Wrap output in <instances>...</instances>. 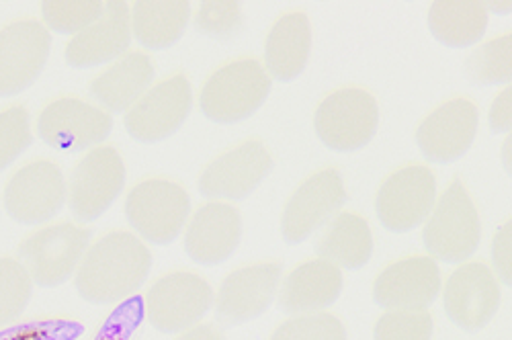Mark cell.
<instances>
[{
	"mask_svg": "<svg viewBox=\"0 0 512 340\" xmlns=\"http://www.w3.org/2000/svg\"><path fill=\"white\" fill-rule=\"evenodd\" d=\"M89 248V230L56 224L37 230L21 242L19 263L39 287H58L76 275Z\"/></svg>",
	"mask_w": 512,
	"mask_h": 340,
	"instance_id": "5b68a950",
	"label": "cell"
},
{
	"mask_svg": "<svg viewBox=\"0 0 512 340\" xmlns=\"http://www.w3.org/2000/svg\"><path fill=\"white\" fill-rule=\"evenodd\" d=\"M273 158L261 142H246L213 160L199 179V191L207 199L240 201L252 195L271 173Z\"/></svg>",
	"mask_w": 512,
	"mask_h": 340,
	"instance_id": "ac0fdd59",
	"label": "cell"
},
{
	"mask_svg": "<svg viewBox=\"0 0 512 340\" xmlns=\"http://www.w3.org/2000/svg\"><path fill=\"white\" fill-rule=\"evenodd\" d=\"M510 148H512V140H510V134H508V138L504 140V144H502V166H504V170L506 173L510 175V170H512V162H510Z\"/></svg>",
	"mask_w": 512,
	"mask_h": 340,
	"instance_id": "74e56055",
	"label": "cell"
},
{
	"mask_svg": "<svg viewBox=\"0 0 512 340\" xmlns=\"http://www.w3.org/2000/svg\"><path fill=\"white\" fill-rule=\"evenodd\" d=\"M343 271L328 261H308L295 267L279 287V308L289 316L328 310L343 293Z\"/></svg>",
	"mask_w": 512,
	"mask_h": 340,
	"instance_id": "7402d4cb",
	"label": "cell"
},
{
	"mask_svg": "<svg viewBox=\"0 0 512 340\" xmlns=\"http://www.w3.org/2000/svg\"><path fill=\"white\" fill-rule=\"evenodd\" d=\"M31 121L25 107H11L0 113V173L31 146Z\"/></svg>",
	"mask_w": 512,
	"mask_h": 340,
	"instance_id": "836d02e7",
	"label": "cell"
},
{
	"mask_svg": "<svg viewBox=\"0 0 512 340\" xmlns=\"http://www.w3.org/2000/svg\"><path fill=\"white\" fill-rule=\"evenodd\" d=\"M312 52V25L308 15L289 13L279 19L265 46V70L279 82H291L300 76Z\"/></svg>",
	"mask_w": 512,
	"mask_h": 340,
	"instance_id": "603a6c76",
	"label": "cell"
},
{
	"mask_svg": "<svg viewBox=\"0 0 512 340\" xmlns=\"http://www.w3.org/2000/svg\"><path fill=\"white\" fill-rule=\"evenodd\" d=\"M193 107L191 84L173 76L152 87L125 113V130L142 144H156L181 130Z\"/></svg>",
	"mask_w": 512,
	"mask_h": 340,
	"instance_id": "8fae6325",
	"label": "cell"
},
{
	"mask_svg": "<svg viewBox=\"0 0 512 340\" xmlns=\"http://www.w3.org/2000/svg\"><path fill=\"white\" fill-rule=\"evenodd\" d=\"M177 340H226V338L218 328L205 324V326H195L187 332H181Z\"/></svg>",
	"mask_w": 512,
	"mask_h": 340,
	"instance_id": "8d00e7d4",
	"label": "cell"
},
{
	"mask_svg": "<svg viewBox=\"0 0 512 340\" xmlns=\"http://www.w3.org/2000/svg\"><path fill=\"white\" fill-rule=\"evenodd\" d=\"M191 17L189 0H140L134 7L132 31L140 46L160 52L185 35Z\"/></svg>",
	"mask_w": 512,
	"mask_h": 340,
	"instance_id": "484cf974",
	"label": "cell"
},
{
	"mask_svg": "<svg viewBox=\"0 0 512 340\" xmlns=\"http://www.w3.org/2000/svg\"><path fill=\"white\" fill-rule=\"evenodd\" d=\"M271 340H347L345 324L328 312L291 316L271 336Z\"/></svg>",
	"mask_w": 512,
	"mask_h": 340,
	"instance_id": "4dcf8cb0",
	"label": "cell"
},
{
	"mask_svg": "<svg viewBox=\"0 0 512 340\" xmlns=\"http://www.w3.org/2000/svg\"><path fill=\"white\" fill-rule=\"evenodd\" d=\"M490 127L496 134H510V130H512V89H510V84L492 103Z\"/></svg>",
	"mask_w": 512,
	"mask_h": 340,
	"instance_id": "d590c367",
	"label": "cell"
},
{
	"mask_svg": "<svg viewBox=\"0 0 512 340\" xmlns=\"http://www.w3.org/2000/svg\"><path fill=\"white\" fill-rule=\"evenodd\" d=\"M132 44V15L127 3H105L103 17L72 37L66 62L72 68L89 70L121 58Z\"/></svg>",
	"mask_w": 512,
	"mask_h": 340,
	"instance_id": "44dd1931",
	"label": "cell"
},
{
	"mask_svg": "<svg viewBox=\"0 0 512 340\" xmlns=\"http://www.w3.org/2000/svg\"><path fill=\"white\" fill-rule=\"evenodd\" d=\"M242 242V216L238 209L213 201L203 205L191 218L185 232L189 259L203 267L224 265Z\"/></svg>",
	"mask_w": 512,
	"mask_h": 340,
	"instance_id": "ffe728a7",
	"label": "cell"
},
{
	"mask_svg": "<svg viewBox=\"0 0 512 340\" xmlns=\"http://www.w3.org/2000/svg\"><path fill=\"white\" fill-rule=\"evenodd\" d=\"M125 187V164L115 148H95L72 170L68 205L80 222L99 220Z\"/></svg>",
	"mask_w": 512,
	"mask_h": 340,
	"instance_id": "9c48e42d",
	"label": "cell"
},
{
	"mask_svg": "<svg viewBox=\"0 0 512 340\" xmlns=\"http://www.w3.org/2000/svg\"><path fill=\"white\" fill-rule=\"evenodd\" d=\"M500 285L490 267L465 263L451 273L445 283L443 304L449 320L465 330H484L500 310Z\"/></svg>",
	"mask_w": 512,
	"mask_h": 340,
	"instance_id": "7c38bea8",
	"label": "cell"
},
{
	"mask_svg": "<svg viewBox=\"0 0 512 340\" xmlns=\"http://www.w3.org/2000/svg\"><path fill=\"white\" fill-rule=\"evenodd\" d=\"M465 76L476 87L510 84L512 78V37L502 35L488 41L465 60Z\"/></svg>",
	"mask_w": 512,
	"mask_h": 340,
	"instance_id": "83f0119b",
	"label": "cell"
},
{
	"mask_svg": "<svg viewBox=\"0 0 512 340\" xmlns=\"http://www.w3.org/2000/svg\"><path fill=\"white\" fill-rule=\"evenodd\" d=\"M441 293V271L431 257L402 259L373 283V300L388 312H424L433 306Z\"/></svg>",
	"mask_w": 512,
	"mask_h": 340,
	"instance_id": "e0dca14e",
	"label": "cell"
},
{
	"mask_svg": "<svg viewBox=\"0 0 512 340\" xmlns=\"http://www.w3.org/2000/svg\"><path fill=\"white\" fill-rule=\"evenodd\" d=\"M488 27V5L480 0H435L429 29L439 44L459 50L476 46Z\"/></svg>",
	"mask_w": 512,
	"mask_h": 340,
	"instance_id": "d4e9b609",
	"label": "cell"
},
{
	"mask_svg": "<svg viewBox=\"0 0 512 340\" xmlns=\"http://www.w3.org/2000/svg\"><path fill=\"white\" fill-rule=\"evenodd\" d=\"M52 52V35L37 21H19L0 31V97L33 87Z\"/></svg>",
	"mask_w": 512,
	"mask_h": 340,
	"instance_id": "5bb4252c",
	"label": "cell"
},
{
	"mask_svg": "<svg viewBox=\"0 0 512 340\" xmlns=\"http://www.w3.org/2000/svg\"><path fill=\"white\" fill-rule=\"evenodd\" d=\"M347 201L345 183L336 170L328 168L310 177L293 193L281 218V234L287 244H302L328 220H332Z\"/></svg>",
	"mask_w": 512,
	"mask_h": 340,
	"instance_id": "9a60e30c",
	"label": "cell"
},
{
	"mask_svg": "<svg viewBox=\"0 0 512 340\" xmlns=\"http://www.w3.org/2000/svg\"><path fill=\"white\" fill-rule=\"evenodd\" d=\"M492 263L494 271L504 285L512 283V226L504 224L492 244Z\"/></svg>",
	"mask_w": 512,
	"mask_h": 340,
	"instance_id": "e575fe53",
	"label": "cell"
},
{
	"mask_svg": "<svg viewBox=\"0 0 512 340\" xmlns=\"http://www.w3.org/2000/svg\"><path fill=\"white\" fill-rule=\"evenodd\" d=\"M154 66L146 54H127L93 80V97L111 113L130 111L152 87Z\"/></svg>",
	"mask_w": 512,
	"mask_h": 340,
	"instance_id": "cb8c5ba5",
	"label": "cell"
},
{
	"mask_svg": "<svg viewBox=\"0 0 512 340\" xmlns=\"http://www.w3.org/2000/svg\"><path fill=\"white\" fill-rule=\"evenodd\" d=\"M377 125V101L361 89L332 93L314 115V130L320 142L334 152L363 150L377 134Z\"/></svg>",
	"mask_w": 512,
	"mask_h": 340,
	"instance_id": "52a82bcc",
	"label": "cell"
},
{
	"mask_svg": "<svg viewBox=\"0 0 512 340\" xmlns=\"http://www.w3.org/2000/svg\"><path fill=\"white\" fill-rule=\"evenodd\" d=\"M197 29L213 39H234L242 29V7L236 0H205L199 7Z\"/></svg>",
	"mask_w": 512,
	"mask_h": 340,
	"instance_id": "d6a6232c",
	"label": "cell"
},
{
	"mask_svg": "<svg viewBox=\"0 0 512 340\" xmlns=\"http://www.w3.org/2000/svg\"><path fill=\"white\" fill-rule=\"evenodd\" d=\"M68 187L62 170L48 160H39L17 170L5 189L7 214L25 226L54 220L64 203Z\"/></svg>",
	"mask_w": 512,
	"mask_h": 340,
	"instance_id": "30bf717a",
	"label": "cell"
},
{
	"mask_svg": "<svg viewBox=\"0 0 512 340\" xmlns=\"http://www.w3.org/2000/svg\"><path fill=\"white\" fill-rule=\"evenodd\" d=\"M213 306L211 285L189 271L160 277L146 295V318L164 334L187 332L207 316Z\"/></svg>",
	"mask_w": 512,
	"mask_h": 340,
	"instance_id": "8992f818",
	"label": "cell"
},
{
	"mask_svg": "<svg viewBox=\"0 0 512 340\" xmlns=\"http://www.w3.org/2000/svg\"><path fill=\"white\" fill-rule=\"evenodd\" d=\"M113 130V119L78 99L50 103L39 115L37 132L48 146L60 152L78 154L103 144Z\"/></svg>",
	"mask_w": 512,
	"mask_h": 340,
	"instance_id": "4fadbf2b",
	"label": "cell"
},
{
	"mask_svg": "<svg viewBox=\"0 0 512 340\" xmlns=\"http://www.w3.org/2000/svg\"><path fill=\"white\" fill-rule=\"evenodd\" d=\"M152 271V252L136 234L113 232L93 244L74 275L84 302L121 304L140 291Z\"/></svg>",
	"mask_w": 512,
	"mask_h": 340,
	"instance_id": "6da1fadb",
	"label": "cell"
},
{
	"mask_svg": "<svg viewBox=\"0 0 512 340\" xmlns=\"http://www.w3.org/2000/svg\"><path fill=\"white\" fill-rule=\"evenodd\" d=\"M435 330L433 316L429 310L424 312H386L375 328L373 340H431Z\"/></svg>",
	"mask_w": 512,
	"mask_h": 340,
	"instance_id": "1f68e13d",
	"label": "cell"
},
{
	"mask_svg": "<svg viewBox=\"0 0 512 340\" xmlns=\"http://www.w3.org/2000/svg\"><path fill=\"white\" fill-rule=\"evenodd\" d=\"M191 214L187 191L170 181L152 179L136 185L125 199V218L140 236L156 246L173 244Z\"/></svg>",
	"mask_w": 512,
	"mask_h": 340,
	"instance_id": "277c9868",
	"label": "cell"
},
{
	"mask_svg": "<svg viewBox=\"0 0 512 340\" xmlns=\"http://www.w3.org/2000/svg\"><path fill=\"white\" fill-rule=\"evenodd\" d=\"M476 134L478 107L467 99H453L420 123L416 144L426 160L451 164L472 148Z\"/></svg>",
	"mask_w": 512,
	"mask_h": 340,
	"instance_id": "d6986e66",
	"label": "cell"
},
{
	"mask_svg": "<svg viewBox=\"0 0 512 340\" xmlns=\"http://www.w3.org/2000/svg\"><path fill=\"white\" fill-rule=\"evenodd\" d=\"M424 224L422 242L433 261L459 265L472 259L480 248V216L461 181H455L445 191Z\"/></svg>",
	"mask_w": 512,
	"mask_h": 340,
	"instance_id": "7a4b0ae2",
	"label": "cell"
},
{
	"mask_svg": "<svg viewBox=\"0 0 512 340\" xmlns=\"http://www.w3.org/2000/svg\"><path fill=\"white\" fill-rule=\"evenodd\" d=\"M105 13V3L101 0H48L41 5V17L46 21V29L60 35H78L93 23H97Z\"/></svg>",
	"mask_w": 512,
	"mask_h": 340,
	"instance_id": "f1b7e54d",
	"label": "cell"
},
{
	"mask_svg": "<svg viewBox=\"0 0 512 340\" xmlns=\"http://www.w3.org/2000/svg\"><path fill=\"white\" fill-rule=\"evenodd\" d=\"M437 203V181L426 166H408L381 185L375 209L383 228L406 234L429 220Z\"/></svg>",
	"mask_w": 512,
	"mask_h": 340,
	"instance_id": "ba28073f",
	"label": "cell"
},
{
	"mask_svg": "<svg viewBox=\"0 0 512 340\" xmlns=\"http://www.w3.org/2000/svg\"><path fill=\"white\" fill-rule=\"evenodd\" d=\"M33 281L15 259H0V328L13 324L29 306Z\"/></svg>",
	"mask_w": 512,
	"mask_h": 340,
	"instance_id": "f546056e",
	"label": "cell"
},
{
	"mask_svg": "<svg viewBox=\"0 0 512 340\" xmlns=\"http://www.w3.org/2000/svg\"><path fill=\"white\" fill-rule=\"evenodd\" d=\"M283 267L277 263L252 265L232 271L216 297L218 322L236 328L263 316L275 302Z\"/></svg>",
	"mask_w": 512,
	"mask_h": 340,
	"instance_id": "2e32d148",
	"label": "cell"
},
{
	"mask_svg": "<svg viewBox=\"0 0 512 340\" xmlns=\"http://www.w3.org/2000/svg\"><path fill=\"white\" fill-rule=\"evenodd\" d=\"M316 252L340 271L363 269L373 257L371 228L355 214H340L316 244Z\"/></svg>",
	"mask_w": 512,
	"mask_h": 340,
	"instance_id": "4316f807",
	"label": "cell"
},
{
	"mask_svg": "<svg viewBox=\"0 0 512 340\" xmlns=\"http://www.w3.org/2000/svg\"><path fill=\"white\" fill-rule=\"evenodd\" d=\"M271 93V76L256 60L232 62L205 82L201 111L216 123H236L259 111Z\"/></svg>",
	"mask_w": 512,
	"mask_h": 340,
	"instance_id": "3957f363",
	"label": "cell"
}]
</instances>
